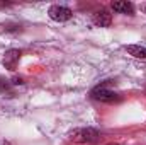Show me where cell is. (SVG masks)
<instances>
[{"instance_id": "cell-1", "label": "cell", "mask_w": 146, "mask_h": 145, "mask_svg": "<svg viewBox=\"0 0 146 145\" xmlns=\"http://www.w3.org/2000/svg\"><path fill=\"white\" fill-rule=\"evenodd\" d=\"M68 137H70V140L78 142V144H95L100 138L99 132L94 128H76V130L70 132Z\"/></svg>"}, {"instance_id": "cell-2", "label": "cell", "mask_w": 146, "mask_h": 145, "mask_svg": "<svg viewBox=\"0 0 146 145\" xmlns=\"http://www.w3.org/2000/svg\"><path fill=\"white\" fill-rule=\"evenodd\" d=\"M90 96H92L95 101H100V103H110V104H112V103H119V101H121V96H119L117 92L106 89L104 85L95 87V89L90 92Z\"/></svg>"}, {"instance_id": "cell-3", "label": "cell", "mask_w": 146, "mask_h": 145, "mask_svg": "<svg viewBox=\"0 0 146 145\" xmlns=\"http://www.w3.org/2000/svg\"><path fill=\"white\" fill-rule=\"evenodd\" d=\"M48 14L56 22H66V21L72 19V15H73V12L68 7H65V5H51L49 10H48Z\"/></svg>"}, {"instance_id": "cell-4", "label": "cell", "mask_w": 146, "mask_h": 145, "mask_svg": "<svg viewBox=\"0 0 146 145\" xmlns=\"http://www.w3.org/2000/svg\"><path fill=\"white\" fill-rule=\"evenodd\" d=\"M19 60H21V51H19V50H9V51L5 53L2 63H3V67H5L7 70H15Z\"/></svg>"}, {"instance_id": "cell-5", "label": "cell", "mask_w": 146, "mask_h": 145, "mask_svg": "<svg viewBox=\"0 0 146 145\" xmlns=\"http://www.w3.org/2000/svg\"><path fill=\"white\" fill-rule=\"evenodd\" d=\"M92 21H94V24L95 26H99V28H109L110 22H112V15H110L107 10H99V12H95L94 14V17H92Z\"/></svg>"}, {"instance_id": "cell-6", "label": "cell", "mask_w": 146, "mask_h": 145, "mask_svg": "<svg viewBox=\"0 0 146 145\" xmlns=\"http://www.w3.org/2000/svg\"><path fill=\"white\" fill-rule=\"evenodd\" d=\"M112 10L119 12V14H129L133 15L134 14V5L131 2H112Z\"/></svg>"}, {"instance_id": "cell-7", "label": "cell", "mask_w": 146, "mask_h": 145, "mask_svg": "<svg viewBox=\"0 0 146 145\" xmlns=\"http://www.w3.org/2000/svg\"><path fill=\"white\" fill-rule=\"evenodd\" d=\"M126 51L136 58H146V48L145 46H139V44H129L126 46Z\"/></svg>"}, {"instance_id": "cell-8", "label": "cell", "mask_w": 146, "mask_h": 145, "mask_svg": "<svg viewBox=\"0 0 146 145\" xmlns=\"http://www.w3.org/2000/svg\"><path fill=\"white\" fill-rule=\"evenodd\" d=\"M10 91V82L0 77V92H9Z\"/></svg>"}, {"instance_id": "cell-9", "label": "cell", "mask_w": 146, "mask_h": 145, "mask_svg": "<svg viewBox=\"0 0 146 145\" xmlns=\"http://www.w3.org/2000/svg\"><path fill=\"white\" fill-rule=\"evenodd\" d=\"M12 84H19V85H22V84H24V79H21V77H15Z\"/></svg>"}, {"instance_id": "cell-10", "label": "cell", "mask_w": 146, "mask_h": 145, "mask_svg": "<svg viewBox=\"0 0 146 145\" xmlns=\"http://www.w3.org/2000/svg\"><path fill=\"white\" fill-rule=\"evenodd\" d=\"M145 10H146V5H145Z\"/></svg>"}]
</instances>
